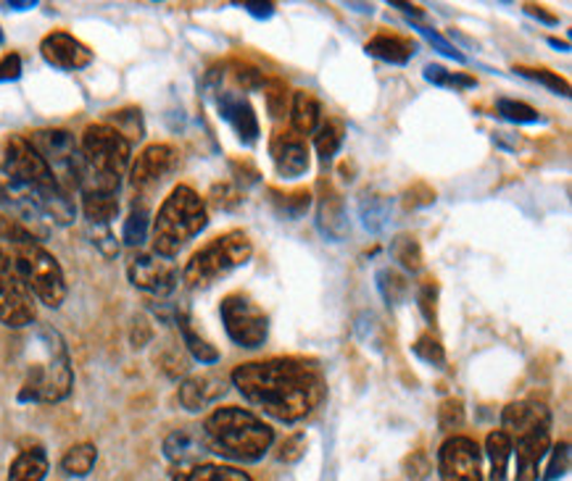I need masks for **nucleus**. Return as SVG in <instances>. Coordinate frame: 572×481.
I'll use <instances>...</instances> for the list:
<instances>
[{"label":"nucleus","instance_id":"obj_1","mask_svg":"<svg viewBox=\"0 0 572 481\" xmlns=\"http://www.w3.org/2000/svg\"><path fill=\"white\" fill-rule=\"evenodd\" d=\"M233 384L248 403L283 423H296L314 414L325 397V379L320 368L301 358L240 364L233 371Z\"/></svg>","mask_w":572,"mask_h":481},{"label":"nucleus","instance_id":"obj_2","mask_svg":"<svg viewBox=\"0 0 572 481\" xmlns=\"http://www.w3.org/2000/svg\"><path fill=\"white\" fill-rule=\"evenodd\" d=\"M24 368L18 403H61L70 397L74 371L64 337L51 327H35L24 340Z\"/></svg>","mask_w":572,"mask_h":481},{"label":"nucleus","instance_id":"obj_3","mask_svg":"<svg viewBox=\"0 0 572 481\" xmlns=\"http://www.w3.org/2000/svg\"><path fill=\"white\" fill-rule=\"evenodd\" d=\"M201 434L211 453H220L238 464H257L275 442V432L259 416L238 405H227L209 414Z\"/></svg>","mask_w":572,"mask_h":481},{"label":"nucleus","instance_id":"obj_4","mask_svg":"<svg viewBox=\"0 0 572 481\" xmlns=\"http://www.w3.org/2000/svg\"><path fill=\"white\" fill-rule=\"evenodd\" d=\"M209 227V211L203 198L188 185H177L161 203L153 218L151 242L159 258H174Z\"/></svg>","mask_w":572,"mask_h":481},{"label":"nucleus","instance_id":"obj_5","mask_svg":"<svg viewBox=\"0 0 572 481\" xmlns=\"http://www.w3.org/2000/svg\"><path fill=\"white\" fill-rule=\"evenodd\" d=\"M5 172L14 174L16 179L35 187L42 198L48 200V221L55 224H72L74 221V203L70 192L61 190V185L55 182L53 172L48 168L46 161L40 159V153L29 145L27 137L11 135L3 145V164Z\"/></svg>","mask_w":572,"mask_h":481},{"label":"nucleus","instance_id":"obj_6","mask_svg":"<svg viewBox=\"0 0 572 481\" xmlns=\"http://www.w3.org/2000/svg\"><path fill=\"white\" fill-rule=\"evenodd\" d=\"M251 255L253 245L246 232H238V229L225 232L190 255V261L183 268V282L190 290H203V287H211L227 274H233L235 268L246 266Z\"/></svg>","mask_w":572,"mask_h":481},{"label":"nucleus","instance_id":"obj_7","mask_svg":"<svg viewBox=\"0 0 572 481\" xmlns=\"http://www.w3.org/2000/svg\"><path fill=\"white\" fill-rule=\"evenodd\" d=\"M5 245L33 298L46 303L48 308H59L66 300V277L55 255L48 253L35 237H22Z\"/></svg>","mask_w":572,"mask_h":481},{"label":"nucleus","instance_id":"obj_8","mask_svg":"<svg viewBox=\"0 0 572 481\" xmlns=\"http://www.w3.org/2000/svg\"><path fill=\"white\" fill-rule=\"evenodd\" d=\"M27 140L51 168L61 190L70 192L72 187H79L83 155H79V145L72 132H66V129H40V132L29 135Z\"/></svg>","mask_w":572,"mask_h":481},{"label":"nucleus","instance_id":"obj_9","mask_svg":"<svg viewBox=\"0 0 572 481\" xmlns=\"http://www.w3.org/2000/svg\"><path fill=\"white\" fill-rule=\"evenodd\" d=\"M222 324L229 340L238 347L257 350L266 342L270 334V318L259 308L257 300H251L244 292H233L222 300L220 305Z\"/></svg>","mask_w":572,"mask_h":481},{"label":"nucleus","instance_id":"obj_10","mask_svg":"<svg viewBox=\"0 0 572 481\" xmlns=\"http://www.w3.org/2000/svg\"><path fill=\"white\" fill-rule=\"evenodd\" d=\"M35 318L33 292L24 284L9 250L0 248V324L9 329H27L33 327Z\"/></svg>","mask_w":572,"mask_h":481},{"label":"nucleus","instance_id":"obj_11","mask_svg":"<svg viewBox=\"0 0 572 481\" xmlns=\"http://www.w3.org/2000/svg\"><path fill=\"white\" fill-rule=\"evenodd\" d=\"M483 453L470 436H449L438 450V473L444 481H483Z\"/></svg>","mask_w":572,"mask_h":481},{"label":"nucleus","instance_id":"obj_12","mask_svg":"<svg viewBox=\"0 0 572 481\" xmlns=\"http://www.w3.org/2000/svg\"><path fill=\"white\" fill-rule=\"evenodd\" d=\"M127 277L138 290L148 292V295L166 298L177 290V268H174L166 258L151 253H138L129 258L127 264Z\"/></svg>","mask_w":572,"mask_h":481},{"label":"nucleus","instance_id":"obj_13","mask_svg":"<svg viewBox=\"0 0 572 481\" xmlns=\"http://www.w3.org/2000/svg\"><path fill=\"white\" fill-rule=\"evenodd\" d=\"M174 166H177V150L172 145L157 142V145L142 148L138 159L129 164V187H133L135 192L151 190V187L161 185L170 177Z\"/></svg>","mask_w":572,"mask_h":481},{"label":"nucleus","instance_id":"obj_14","mask_svg":"<svg viewBox=\"0 0 572 481\" xmlns=\"http://www.w3.org/2000/svg\"><path fill=\"white\" fill-rule=\"evenodd\" d=\"M270 155L277 174L283 179H298L312 168V155L303 137H298L294 129H279L270 140Z\"/></svg>","mask_w":572,"mask_h":481},{"label":"nucleus","instance_id":"obj_15","mask_svg":"<svg viewBox=\"0 0 572 481\" xmlns=\"http://www.w3.org/2000/svg\"><path fill=\"white\" fill-rule=\"evenodd\" d=\"M501 427V432L512 442L538 432H551V410L538 400H518L503 408Z\"/></svg>","mask_w":572,"mask_h":481},{"label":"nucleus","instance_id":"obj_16","mask_svg":"<svg viewBox=\"0 0 572 481\" xmlns=\"http://www.w3.org/2000/svg\"><path fill=\"white\" fill-rule=\"evenodd\" d=\"M40 53L46 59V64L53 68H64V72H79V68L90 66L92 50L85 46L83 40L70 33H51L42 37Z\"/></svg>","mask_w":572,"mask_h":481},{"label":"nucleus","instance_id":"obj_17","mask_svg":"<svg viewBox=\"0 0 572 481\" xmlns=\"http://www.w3.org/2000/svg\"><path fill=\"white\" fill-rule=\"evenodd\" d=\"M216 109H220V116L233 127V132L238 135V140L244 145H257L261 127L253 105L248 103V98L238 90H227L216 98Z\"/></svg>","mask_w":572,"mask_h":481},{"label":"nucleus","instance_id":"obj_18","mask_svg":"<svg viewBox=\"0 0 572 481\" xmlns=\"http://www.w3.org/2000/svg\"><path fill=\"white\" fill-rule=\"evenodd\" d=\"M227 392V379L222 374L207 371V374H196V377H188L183 384H179V405L190 414H198V410L209 408L214 405L216 400L225 397Z\"/></svg>","mask_w":572,"mask_h":481},{"label":"nucleus","instance_id":"obj_19","mask_svg":"<svg viewBox=\"0 0 572 481\" xmlns=\"http://www.w3.org/2000/svg\"><path fill=\"white\" fill-rule=\"evenodd\" d=\"M316 229L327 237V240L340 242L348 235V214L346 203L340 192L333 185H320V195H316Z\"/></svg>","mask_w":572,"mask_h":481},{"label":"nucleus","instance_id":"obj_20","mask_svg":"<svg viewBox=\"0 0 572 481\" xmlns=\"http://www.w3.org/2000/svg\"><path fill=\"white\" fill-rule=\"evenodd\" d=\"M207 453H211L203 434H192L190 429H177L164 440V455L172 460L174 466L192 468L201 464V458Z\"/></svg>","mask_w":572,"mask_h":481},{"label":"nucleus","instance_id":"obj_21","mask_svg":"<svg viewBox=\"0 0 572 481\" xmlns=\"http://www.w3.org/2000/svg\"><path fill=\"white\" fill-rule=\"evenodd\" d=\"M549 434L551 432H538L512 442V447H518V477L514 481H538L540 460L549 453Z\"/></svg>","mask_w":572,"mask_h":481},{"label":"nucleus","instance_id":"obj_22","mask_svg":"<svg viewBox=\"0 0 572 481\" xmlns=\"http://www.w3.org/2000/svg\"><path fill=\"white\" fill-rule=\"evenodd\" d=\"M364 50H366V55H372V59L385 61V64H394V66H403L414 59L416 42L407 40V37H401V35L381 33L366 42Z\"/></svg>","mask_w":572,"mask_h":481},{"label":"nucleus","instance_id":"obj_23","mask_svg":"<svg viewBox=\"0 0 572 481\" xmlns=\"http://www.w3.org/2000/svg\"><path fill=\"white\" fill-rule=\"evenodd\" d=\"M290 129L298 137H307V135H314L316 127H320L322 122V105L320 100H316L312 92L307 90H298L290 96Z\"/></svg>","mask_w":572,"mask_h":481},{"label":"nucleus","instance_id":"obj_24","mask_svg":"<svg viewBox=\"0 0 572 481\" xmlns=\"http://www.w3.org/2000/svg\"><path fill=\"white\" fill-rule=\"evenodd\" d=\"M83 211L90 224H96V227H109V224L120 216V198H116V192L85 190Z\"/></svg>","mask_w":572,"mask_h":481},{"label":"nucleus","instance_id":"obj_25","mask_svg":"<svg viewBox=\"0 0 572 481\" xmlns=\"http://www.w3.org/2000/svg\"><path fill=\"white\" fill-rule=\"evenodd\" d=\"M48 455L42 447L22 450L9 468V481H42L48 477Z\"/></svg>","mask_w":572,"mask_h":481},{"label":"nucleus","instance_id":"obj_26","mask_svg":"<svg viewBox=\"0 0 572 481\" xmlns=\"http://www.w3.org/2000/svg\"><path fill=\"white\" fill-rule=\"evenodd\" d=\"M177 329L179 337H183L185 347H188V353L198 360V364L214 366L216 360H220V350L211 345L207 337L198 334V329L192 327V318L188 314H177Z\"/></svg>","mask_w":572,"mask_h":481},{"label":"nucleus","instance_id":"obj_27","mask_svg":"<svg viewBox=\"0 0 572 481\" xmlns=\"http://www.w3.org/2000/svg\"><path fill=\"white\" fill-rule=\"evenodd\" d=\"M390 211H394V200L383 195V192H364L362 200H359V218L370 232H381L388 224Z\"/></svg>","mask_w":572,"mask_h":481},{"label":"nucleus","instance_id":"obj_28","mask_svg":"<svg viewBox=\"0 0 572 481\" xmlns=\"http://www.w3.org/2000/svg\"><path fill=\"white\" fill-rule=\"evenodd\" d=\"M174 481H253L246 471L222 464H198L174 473Z\"/></svg>","mask_w":572,"mask_h":481},{"label":"nucleus","instance_id":"obj_29","mask_svg":"<svg viewBox=\"0 0 572 481\" xmlns=\"http://www.w3.org/2000/svg\"><path fill=\"white\" fill-rule=\"evenodd\" d=\"M486 453L490 460V481H507V471H509V458H512L514 447L512 440L496 429V432L488 434L486 440Z\"/></svg>","mask_w":572,"mask_h":481},{"label":"nucleus","instance_id":"obj_30","mask_svg":"<svg viewBox=\"0 0 572 481\" xmlns=\"http://www.w3.org/2000/svg\"><path fill=\"white\" fill-rule=\"evenodd\" d=\"M96 445H92V442H79V445L66 450L64 458H61V468H64V473H70V477H87V473L92 471V466H96Z\"/></svg>","mask_w":572,"mask_h":481},{"label":"nucleus","instance_id":"obj_31","mask_svg":"<svg viewBox=\"0 0 572 481\" xmlns=\"http://www.w3.org/2000/svg\"><path fill=\"white\" fill-rule=\"evenodd\" d=\"M344 137H346V129L344 124L335 122V118H329V122L320 124L316 127V135H314V148L316 153H320V159L325 161H333L335 153H338L340 145H344Z\"/></svg>","mask_w":572,"mask_h":481},{"label":"nucleus","instance_id":"obj_32","mask_svg":"<svg viewBox=\"0 0 572 481\" xmlns=\"http://www.w3.org/2000/svg\"><path fill=\"white\" fill-rule=\"evenodd\" d=\"M148 229H151V211H148L146 203H135L129 208L127 221H124V242L129 248H140L148 240Z\"/></svg>","mask_w":572,"mask_h":481},{"label":"nucleus","instance_id":"obj_33","mask_svg":"<svg viewBox=\"0 0 572 481\" xmlns=\"http://www.w3.org/2000/svg\"><path fill=\"white\" fill-rule=\"evenodd\" d=\"M390 258L399 264L403 271L416 274L422 271V248L414 237L399 235L394 242H390Z\"/></svg>","mask_w":572,"mask_h":481},{"label":"nucleus","instance_id":"obj_34","mask_svg":"<svg viewBox=\"0 0 572 481\" xmlns=\"http://www.w3.org/2000/svg\"><path fill=\"white\" fill-rule=\"evenodd\" d=\"M375 279H377V290H381V295L388 305H394L396 308V305H401L403 300H407L409 282L403 274L396 271V268H381Z\"/></svg>","mask_w":572,"mask_h":481},{"label":"nucleus","instance_id":"obj_35","mask_svg":"<svg viewBox=\"0 0 572 481\" xmlns=\"http://www.w3.org/2000/svg\"><path fill=\"white\" fill-rule=\"evenodd\" d=\"M425 79L435 87H451V90H468V87H475V77L470 74H459V72H449L446 66L440 64H427L425 66Z\"/></svg>","mask_w":572,"mask_h":481},{"label":"nucleus","instance_id":"obj_36","mask_svg":"<svg viewBox=\"0 0 572 481\" xmlns=\"http://www.w3.org/2000/svg\"><path fill=\"white\" fill-rule=\"evenodd\" d=\"M105 124H109V127H114L116 132H120L124 140L129 142V145H133L135 140H140L142 132H146V129H142V116H140L138 109L114 111V114H111V118Z\"/></svg>","mask_w":572,"mask_h":481},{"label":"nucleus","instance_id":"obj_37","mask_svg":"<svg viewBox=\"0 0 572 481\" xmlns=\"http://www.w3.org/2000/svg\"><path fill=\"white\" fill-rule=\"evenodd\" d=\"M496 111H499L501 118L512 124H536L538 122V111L533 105L522 103V100H512V98H499L496 100Z\"/></svg>","mask_w":572,"mask_h":481},{"label":"nucleus","instance_id":"obj_38","mask_svg":"<svg viewBox=\"0 0 572 481\" xmlns=\"http://www.w3.org/2000/svg\"><path fill=\"white\" fill-rule=\"evenodd\" d=\"M412 353L427 366H435V368L446 366V350L444 345H440L438 337H433V334H422L420 340L412 345Z\"/></svg>","mask_w":572,"mask_h":481},{"label":"nucleus","instance_id":"obj_39","mask_svg":"<svg viewBox=\"0 0 572 481\" xmlns=\"http://www.w3.org/2000/svg\"><path fill=\"white\" fill-rule=\"evenodd\" d=\"M264 96H266V109H270L272 118H283L290 111V92L288 85L279 83V79H272V83L264 85Z\"/></svg>","mask_w":572,"mask_h":481},{"label":"nucleus","instance_id":"obj_40","mask_svg":"<svg viewBox=\"0 0 572 481\" xmlns=\"http://www.w3.org/2000/svg\"><path fill=\"white\" fill-rule=\"evenodd\" d=\"M416 305H420L427 324L438 321V282L435 279H425L420 284V290H416Z\"/></svg>","mask_w":572,"mask_h":481},{"label":"nucleus","instance_id":"obj_41","mask_svg":"<svg viewBox=\"0 0 572 481\" xmlns=\"http://www.w3.org/2000/svg\"><path fill=\"white\" fill-rule=\"evenodd\" d=\"M514 72H520L522 77L533 79V83H540L544 87H549V90L557 92V96H564V98L570 96V85L555 72H546V68H525V66H518Z\"/></svg>","mask_w":572,"mask_h":481},{"label":"nucleus","instance_id":"obj_42","mask_svg":"<svg viewBox=\"0 0 572 481\" xmlns=\"http://www.w3.org/2000/svg\"><path fill=\"white\" fill-rule=\"evenodd\" d=\"M464 423V405H462V400H444V403H440V408H438V427H440V432H451V429H457V427H462Z\"/></svg>","mask_w":572,"mask_h":481},{"label":"nucleus","instance_id":"obj_43","mask_svg":"<svg viewBox=\"0 0 572 481\" xmlns=\"http://www.w3.org/2000/svg\"><path fill=\"white\" fill-rule=\"evenodd\" d=\"M568 468H570V442H559V445L551 450L549 468H546V473L540 479L557 481V479H562L564 473H568Z\"/></svg>","mask_w":572,"mask_h":481},{"label":"nucleus","instance_id":"obj_44","mask_svg":"<svg viewBox=\"0 0 572 481\" xmlns=\"http://www.w3.org/2000/svg\"><path fill=\"white\" fill-rule=\"evenodd\" d=\"M416 33H420L422 37H425V40L431 42V46H433L435 50H438V53H444L446 59L457 61V64H464V61H468V59H464L462 50H459L457 46H453V42L446 40L444 35L435 33V29H431V27H416Z\"/></svg>","mask_w":572,"mask_h":481},{"label":"nucleus","instance_id":"obj_45","mask_svg":"<svg viewBox=\"0 0 572 481\" xmlns=\"http://www.w3.org/2000/svg\"><path fill=\"white\" fill-rule=\"evenodd\" d=\"M303 453H307V434H294L279 445L277 460H283V464H296V460L303 458Z\"/></svg>","mask_w":572,"mask_h":481},{"label":"nucleus","instance_id":"obj_46","mask_svg":"<svg viewBox=\"0 0 572 481\" xmlns=\"http://www.w3.org/2000/svg\"><path fill=\"white\" fill-rule=\"evenodd\" d=\"M309 203H312V195H309V192H294V195L283 198V208H279V214L285 218H298L307 214Z\"/></svg>","mask_w":572,"mask_h":481},{"label":"nucleus","instance_id":"obj_47","mask_svg":"<svg viewBox=\"0 0 572 481\" xmlns=\"http://www.w3.org/2000/svg\"><path fill=\"white\" fill-rule=\"evenodd\" d=\"M22 77V55L5 53L0 55V83H14Z\"/></svg>","mask_w":572,"mask_h":481},{"label":"nucleus","instance_id":"obj_48","mask_svg":"<svg viewBox=\"0 0 572 481\" xmlns=\"http://www.w3.org/2000/svg\"><path fill=\"white\" fill-rule=\"evenodd\" d=\"M431 203H435V192L427 190L425 185H416L414 190L407 192L409 208H420V205H431Z\"/></svg>","mask_w":572,"mask_h":481},{"label":"nucleus","instance_id":"obj_49","mask_svg":"<svg viewBox=\"0 0 572 481\" xmlns=\"http://www.w3.org/2000/svg\"><path fill=\"white\" fill-rule=\"evenodd\" d=\"M96 242L98 248H101V253L103 255H109V258H114L116 253H120V245H116V240H114V235L109 232V227H98V232H96Z\"/></svg>","mask_w":572,"mask_h":481},{"label":"nucleus","instance_id":"obj_50","mask_svg":"<svg viewBox=\"0 0 572 481\" xmlns=\"http://www.w3.org/2000/svg\"><path fill=\"white\" fill-rule=\"evenodd\" d=\"M235 79H238L240 85H244V90H259V87H264V79H261V72H257L253 66H244L238 74H235Z\"/></svg>","mask_w":572,"mask_h":481},{"label":"nucleus","instance_id":"obj_51","mask_svg":"<svg viewBox=\"0 0 572 481\" xmlns=\"http://www.w3.org/2000/svg\"><path fill=\"white\" fill-rule=\"evenodd\" d=\"M244 9L257 18H270L272 14H275V5L272 3H244Z\"/></svg>","mask_w":572,"mask_h":481},{"label":"nucleus","instance_id":"obj_52","mask_svg":"<svg viewBox=\"0 0 572 481\" xmlns=\"http://www.w3.org/2000/svg\"><path fill=\"white\" fill-rule=\"evenodd\" d=\"M525 14H531L533 18H540V22H546V24H557L559 22L555 14H546V11L540 9V5H525Z\"/></svg>","mask_w":572,"mask_h":481},{"label":"nucleus","instance_id":"obj_53","mask_svg":"<svg viewBox=\"0 0 572 481\" xmlns=\"http://www.w3.org/2000/svg\"><path fill=\"white\" fill-rule=\"evenodd\" d=\"M394 5V9H399L403 11V14H409V16H416V18H422V11L416 9V5H409V3H390Z\"/></svg>","mask_w":572,"mask_h":481},{"label":"nucleus","instance_id":"obj_54","mask_svg":"<svg viewBox=\"0 0 572 481\" xmlns=\"http://www.w3.org/2000/svg\"><path fill=\"white\" fill-rule=\"evenodd\" d=\"M549 46H555V48H559V50H562V53H568V50H570V46H568V42H559V40H557V37H549Z\"/></svg>","mask_w":572,"mask_h":481},{"label":"nucleus","instance_id":"obj_55","mask_svg":"<svg viewBox=\"0 0 572 481\" xmlns=\"http://www.w3.org/2000/svg\"><path fill=\"white\" fill-rule=\"evenodd\" d=\"M11 5H14L16 11H27V9H35L37 3H35V0H33V3H11Z\"/></svg>","mask_w":572,"mask_h":481},{"label":"nucleus","instance_id":"obj_56","mask_svg":"<svg viewBox=\"0 0 572 481\" xmlns=\"http://www.w3.org/2000/svg\"><path fill=\"white\" fill-rule=\"evenodd\" d=\"M0 42H3V29H0Z\"/></svg>","mask_w":572,"mask_h":481}]
</instances>
